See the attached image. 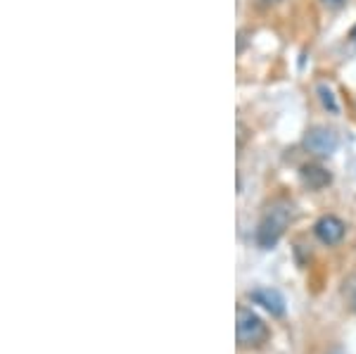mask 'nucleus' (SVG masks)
Segmentation results:
<instances>
[{
  "instance_id": "obj_8",
  "label": "nucleus",
  "mask_w": 356,
  "mask_h": 354,
  "mask_svg": "<svg viewBox=\"0 0 356 354\" xmlns=\"http://www.w3.org/2000/svg\"><path fill=\"white\" fill-rule=\"evenodd\" d=\"M321 3H323L325 8H330V10H337V8H342L347 0H321Z\"/></svg>"
},
{
  "instance_id": "obj_10",
  "label": "nucleus",
  "mask_w": 356,
  "mask_h": 354,
  "mask_svg": "<svg viewBox=\"0 0 356 354\" xmlns=\"http://www.w3.org/2000/svg\"><path fill=\"white\" fill-rule=\"evenodd\" d=\"M257 3H259L261 8H273V5H280L283 0H257Z\"/></svg>"
},
{
  "instance_id": "obj_6",
  "label": "nucleus",
  "mask_w": 356,
  "mask_h": 354,
  "mask_svg": "<svg viewBox=\"0 0 356 354\" xmlns=\"http://www.w3.org/2000/svg\"><path fill=\"white\" fill-rule=\"evenodd\" d=\"M302 181L307 184L309 188L318 191V188L328 186L330 184V174L325 171L323 167H316V164H309V167L302 169Z\"/></svg>"
},
{
  "instance_id": "obj_3",
  "label": "nucleus",
  "mask_w": 356,
  "mask_h": 354,
  "mask_svg": "<svg viewBox=\"0 0 356 354\" xmlns=\"http://www.w3.org/2000/svg\"><path fill=\"white\" fill-rule=\"evenodd\" d=\"M337 145H340V138L328 127H314L304 136V147L318 157H330L337 150Z\"/></svg>"
},
{
  "instance_id": "obj_9",
  "label": "nucleus",
  "mask_w": 356,
  "mask_h": 354,
  "mask_svg": "<svg viewBox=\"0 0 356 354\" xmlns=\"http://www.w3.org/2000/svg\"><path fill=\"white\" fill-rule=\"evenodd\" d=\"M349 300H352V305H354V309H356V278L352 283H349Z\"/></svg>"
},
{
  "instance_id": "obj_1",
  "label": "nucleus",
  "mask_w": 356,
  "mask_h": 354,
  "mask_svg": "<svg viewBox=\"0 0 356 354\" xmlns=\"http://www.w3.org/2000/svg\"><path fill=\"white\" fill-rule=\"evenodd\" d=\"M292 219V204L285 200H275L268 204V209L264 212L259 228H257V243L259 248H273L280 241V236L285 233Z\"/></svg>"
},
{
  "instance_id": "obj_5",
  "label": "nucleus",
  "mask_w": 356,
  "mask_h": 354,
  "mask_svg": "<svg viewBox=\"0 0 356 354\" xmlns=\"http://www.w3.org/2000/svg\"><path fill=\"white\" fill-rule=\"evenodd\" d=\"M250 298L254 300L257 305H261L266 312H271L273 316H283V314H285V300H283V295H280L278 290L257 288L254 293H250Z\"/></svg>"
},
{
  "instance_id": "obj_7",
  "label": "nucleus",
  "mask_w": 356,
  "mask_h": 354,
  "mask_svg": "<svg viewBox=\"0 0 356 354\" xmlns=\"http://www.w3.org/2000/svg\"><path fill=\"white\" fill-rule=\"evenodd\" d=\"M316 93H318V98H321V102H323V107L328 112H332V114H337L340 112V105H337V100H335V93L328 88L325 83H321L318 88H316Z\"/></svg>"
},
{
  "instance_id": "obj_2",
  "label": "nucleus",
  "mask_w": 356,
  "mask_h": 354,
  "mask_svg": "<svg viewBox=\"0 0 356 354\" xmlns=\"http://www.w3.org/2000/svg\"><path fill=\"white\" fill-rule=\"evenodd\" d=\"M235 335H238L240 347H259L261 342L268 340V328L254 312L240 307L238 323H235Z\"/></svg>"
},
{
  "instance_id": "obj_4",
  "label": "nucleus",
  "mask_w": 356,
  "mask_h": 354,
  "mask_svg": "<svg viewBox=\"0 0 356 354\" xmlns=\"http://www.w3.org/2000/svg\"><path fill=\"white\" fill-rule=\"evenodd\" d=\"M316 238H318L321 243L325 245H337L344 238V224L337 216H323V219H318V224H316Z\"/></svg>"
}]
</instances>
